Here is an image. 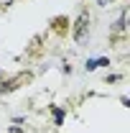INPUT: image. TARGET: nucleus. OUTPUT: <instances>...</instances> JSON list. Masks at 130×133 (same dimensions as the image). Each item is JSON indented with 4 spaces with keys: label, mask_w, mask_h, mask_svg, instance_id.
I'll list each match as a JSON object with an SVG mask.
<instances>
[{
    "label": "nucleus",
    "mask_w": 130,
    "mask_h": 133,
    "mask_svg": "<svg viewBox=\"0 0 130 133\" xmlns=\"http://www.w3.org/2000/svg\"><path fill=\"white\" fill-rule=\"evenodd\" d=\"M110 62L107 59H89L87 62V72H92V69H97V66H107Z\"/></svg>",
    "instance_id": "nucleus-2"
},
{
    "label": "nucleus",
    "mask_w": 130,
    "mask_h": 133,
    "mask_svg": "<svg viewBox=\"0 0 130 133\" xmlns=\"http://www.w3.org/2000/svg\"><path fill=\"white\" fill-rule=\"evenodd\" d=\"M87 21H89V18L82 13V16L77 18V26H74V38H77L79 44L84 41V38H87Z\"/></svg>",
    "instance_id": "nucleus-1"
},
{
    "label": "nucleus",
    "mask_w": 130,
    "mask_h": 133,
    "mask_svg": "<svg viewBox=\"0 0 130 133\" xmlns=\"http://www.w3.org/2000/svg\"><path fill=\"white\" fill-rule=\"evenodd\" d=\"M54 120H56V125H61V120H64V110L61 108H54Z\"/></svg>",
    "instance_id": "nucleus-3"
}]
</instances>
